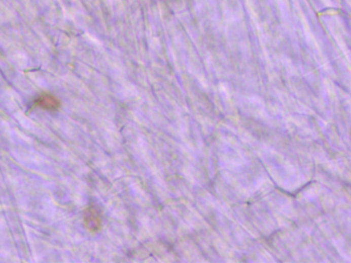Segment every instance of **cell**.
<instances>
[{
	"label": "cell",
	"mask_w": 351,
	"mask_h": 263,
	"mask_svg": "<svg viewBox=\"0 0 351 263\" xmlns=\"http://www.w3.org/2000/svg\"><path fill=\"white\" fill-rule=\"evenodd\" d=\"M34 104L35 106H38L45 110H49V111L57 110L60 106V102L58 99L55 96L49 95V94H44L40 96L37 100H35Z\"/></svg>",
	"instance_id": "6da1fadb"
},
{
	"label": "cell",
	"mask_w": 351,
	"mask_h": 263,
	"mask_svg": "<svg viewBox=\"0 0 351 263\" xmlns=\"http://www.w3.org/2000/svg\"><path fill=\"white\" fill-rule=\"evenodd\" d=\"M85 222L87 227L91 230V232H96L100 228L101 220L100 216L96 210L95 207H90L85 211Z\"/></svg>",
	"instance_id": "7a4b0ae2"
}]
</instances>
